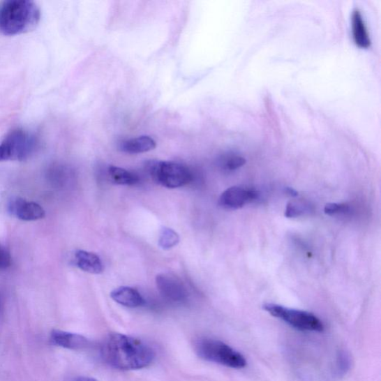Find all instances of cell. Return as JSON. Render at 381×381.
<instances>
[{
  "label": "cell",
  "instance_id": "obj_1",
  "mask_svg": "<svg viewBox=\"0 0 381 381\" xmlns=\"http://www.w3.org/2000/svg\"><path fill=\"white\" fill-rule=\"evenodd\" d=\"M100 352L109 366L119 371H137L147 368L155 359V352L149 345L119 333L107 336Z\"/></svg>",
  "mask_w": 381,
  "mask_h": 381
},
{
  "label": "cell",
  "instance_id": "obj_2",
  "mask_svg": "<svg viewBox=\"0 0 381 381\" xmlns=\"http://www.w3.org/2000/svg\"><path fill=\"white\" fill-rule=\"evenodd\" d=\"M40 10L29 0H6L0 3V33L20 35L35 29L40 20Z\"/></svg>",
  "mask_w": 381,
  "mask_h": 381
},
{
  "label": "cell",
  "instance_id": "obj_3",
  "mask_svg": "<svg viewBox=\"0 0 381 381\" xmlns=\"http://www.w3.org/2000/svg\"><path fill=\"white\" fill-rule=\"evenodd\" d=\"M39 147L35 134L22 128L10 131L0 142V161H24Z\"/></svg>",
  "mask_w": 381,
  "mask_h": 381
},
{
  "label": "cell",
  "instance_id": "obj_4",
  "mask_svg": "<svg viewBox=\"0 0 381 381\" xmlns=\"http://www.w3.org/2000/svg\"><path fill=\"white\" fill-rule=\"evenodd\" d=\"M196 352L203 359L235 369L244 368L248 364L245 357L222 341L204 338L195 345Z\"/></svg>",
  "mask_w": 381,
  "mask_h": 381
},
{
  "label": "cell",
  "instance_id": "obj_5",
  "mask_svg": "<svg viewBox=\"0 0 381 381\" xmlns=\"http://www.w3.org/2000/svg\"><path fill=\"white\" fill-rule=\"evenodd\" d=\"M147 169L156 183L167 188L183 187L193 180L192 171L181 163L152 160Z\"/></svg>",
  "mask_w": 381,
  "mask_h": 381
},
{
  "label": "cell",
  "instance_id": "obj_6",
  "mask_svg": "<svg viewBox=\"0 0 381 381\" xmlns=\"http://www.w3.org/2000/svg\"><path fill=\"white\" fill-rule=\"evenodd\" d=\"M263 308L273 317L284 321L294 329L304 331L322 332L323 322L312 313L266 304Z\"/></svg>",
  "mask_w": 381,
  "mask_h": 381
},
{
  "label": "cell",
  "instance_id": "obj_7",
  "mask_svg": "<svg viewBox=\"0 0 381 381\" xmlns=\"http://www.w3.org/2000/svg\"><path fill=\"white\" fill-rule=\"evenodd\" d=\"M259 194L255 190L232 186L221 194L219 205L226 209H238L255 200Z\"/></svg>",
  "mask_w": 381,
  "mask_h": 381
},
{
  "label": "cell",
  "instance_id": "obj_8",
  "mask_svg": "<svg viewBox=\"0 0 381 381\" xmlns=\"http://www.w3.org/2000/svg\"><path fill=\"white\" fill-rule=\"evenodd\" d=\"M160 293L174 302H182L187 298V290L180 279L170 274H162L156 277Z\"/></svg>",
  "mask_w": 381,
  "mask_h": 381
},
{
  "label": "cell",
  "instance_id": "obj_9",
  "mask_svg": "<svg viewBox=\"0 0 381 381\" xmlns=\"http://www.w3.org/2000/svg\"><path fill=\"white\" fill-rule=\"evenodd\" d=\"M8 210L11 216L26 221H37L45 216V211L40 205L19 197L9 201Z\"/></svg>",
  "mask_w": 381,
  "mask_h": 381
},
{
  "label": "cell",
  "instance_id": "obj_10",
  "mask_svg": "<svg viewBox=\"0 0 381 381\" xmlns=\"http://www.w3.org/2000/svg\"><path fill=\"white\" fill-rule=\"evenodd\" d=\"M51 341L55 345L71 350H82L89 345V341L84 336L60 330L52 332Z\"/></svg>",
  "mask_w": 381,
  "mask_h": 381
},
{
  "label": "cell",
  "instance_id": "obj_11",
  "mask_svg": "<svg viewBox=\"0 0 381 381\" xmlns=\"http://www.w3.org/2000/svg\"><path fill=\"white\" fill-rule=\"evenodd\" d=\"M114 299L121 306L128 308H139L145 304V301L139 291L130 287H119L110 293Z\"/></svg>",
  "mask_w": 381,
  "mask_h": 381
},
{
  "label": "cell",
  "instance_id": "obj_12",
  "mask_svg": "<svg viewBox=\"0 0 381 381\" xmlns=\"http://www.w3.org/2000/svg\"><path fill=\"white\" fill-rule=\"evenodd\" d=\"M74 262L78 268L89 274H100L104 271L100 257L91 252L77 251L74 255Z\"/></svg>",
  "mask_w": 381,
  "mask_h": 381
},
{
  "label": "cell",
  "instance_id": "obj_13",
  "mask_svg": "<svg viewBox=\"0 0 381 381\" xmlns=\"http://www.w3.org/2000/svg\"><path fill=\"white\" fill-rule=\"evenodd\" d=\"M352 24L353 40L357 46L361 49L371 47V39L361 11L358 9L353 11Z\"/></svg>",
  "mask_w": 381,
  "mask_h": 381
},
{
  "label": "cell",
  "instance_id": "obj_14",
  "mask_svg": "<svg viewBox=\"0 0 381 381\" xmlns=\"http://www.w3.org/2000/svg\"><path fill=\"white\" fill-rule=\"evenodd\" d=\"M156 147V141L149 136H141L123 141L120 144L121 151L137 154L149 152L154 150Z\"/></svg>",
  "mask_w": 381,
  "mask_h": 381
},
{
  "label": "cell",
  "instance_id": "obj_15",
  "mask_svg": "<svg viewBox=\"0 0 381 381\" xmlns=\"http://www.w3.org/2000/svg\"><path fill=\"white\" fill-rule=\"evenodd\" d=\"M110 180L117 185L133 186L140 182V177L122 167L110 165L107 170Z\"/></svg>",
  "mask_w": 381,
  "mask_h": 381
},
{
  "label": "cell",
  "instance_id": "obj_16",
  "mask_svg": "<svg viewBox=\"0 0 381 381\" xmlns=\"http://www.w3.org/2000/svg\"><path fill=\"white\" fill-rule=\"evenodd\" d=\"M221 169L227 172H232L240 169L246 163V160L237 154L227 153L223 154L219 159Z\"/></svg>",
  "mask_w": 381,
  "mask_h": 381
},
{
  "label": "cell",
  "instance_id": "obj_17",
  "mask_svg": "<svg viewBox=\"0 0 381 381\" xmlns=\"http://www.w3.org/2000/svg\"><path fill=\"white\" fill-rule=\"evenodd\" d=\"M180 242V237L171 228L163 227L160 233L159 246L163 250H170Z\"/></svg>",
  "mask_w": 381,
  "mask_h": 381
},
{
  "label": "cell",
  "instance_id": "obj_18",
  "mask_svg": "<svg viewBox=\"0 0 381 381\" xmlns=\"http://www.w3.org/2000/svg\"><path fill=\"white\" fill-rule=\"evenodd\" d=\"M308 206L301 202H290L285 209V216L288 218H297L307 211Z\"/></svg>",
  "mask_w": 381,
  "mask_h": 381
},
{
  "label": "cell",
  "instance_id": "obj_19",
  "mask_svg": "<svg viewBox=\"0 0 381 381\" xmlns=\"http://www.w3.org/2000/svg\"><path fill=\"white\" fill-rule=\"evenodd\" d=\"M350 211V206L345 204L330 203L324 208V213L329 216L346 214Z\"/></svg>",
  "mask_w": 381,
  "mask_h": 381
},
{
  "label": "cell",
  "instance_id": "obj_20",
  "mask_svg": "<svg viewBox=\"0 0 381 381\" xmlns=\"http://www.w3.org/2000/svg\"><path fill=\"white\" fill-rule=\"evenodd\" d=\"M11 265V256L9 252L0 246V271L5 270Z\"/></svg>",
  "mask_w": 381,
  "mask_h": 381
},
{
  "label": "cell",
  "instance_id": "obj_21",
  "mask_svg": "<svg viewBox=\"0 0 381 381\" xmlns=\"http://www.w3.org/2000/svg\"><path fill=\"white\" fill-rule=\"evenodd\" d=\"M72 381H98V380L91 377L80 376L75 378Z\"/></svg>",
  "mask_w": 381,
  "mask_h": 381
},
{
  "label": "cell",
  "instance_id": "obj_22",
  "mask_svg": "<svg viewBox=\"0 0 381 381\" xmlns=\"http://www.w3.org/2000/svg\"><path fill=\"white\" fill-rule=\"evenodd\" d=\"M286 193L290 196H293V197H297L298 195L297 190L292 188H287Z\"/></svg>",
  "mask_w": 381,
  "mask_h": 381
}]
</instances>
